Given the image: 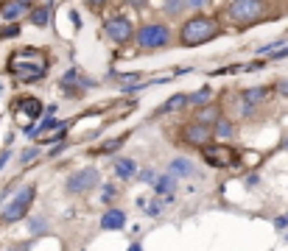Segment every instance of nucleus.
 <instances>
[{
    "label": "nucleus",
    "instance_id": "obj_1",
    "mask_svg": "<svg viewBox=\"0 0 288 251\" xmlns=\"http://www.w3.org/2000/svg\"><path fill=\"white\" fill-rule=\"evenodd\" d=\"M221 34V25H218L216 17H207V14H193L182 22L179 28V45L182 48H199L204 42L216 39Z\"/></svg>",
    "mask_w": 288,
    "mask_h": 251
},
{
    "label": "nucleus",
    "instance_id": "obj_2",
    "mask_svg": "<svg viewBox=\"0 0 288 251\" xmlns=\"http://www.w3.org/2000/svg\"><path fill=\"white\" fill-rule=\"evenodd\" d=\"M269 14L266 0H232L227 6V20H232L235 25H255Z\"/></svg>",
    "mask_w": 288,
    "mask_h": 251
},
{
    "label": "nucleus",
    "instance_id": "obj_3",
    "mask_svg": "<svg viewBox=\"0 0 288 251\" xmlns=\"http://www.w3.org/2000/svg\"><path fill=\"white\" fill-rule=\"evenodd\" d=\"M134 42H137V48H143V50L168 48L171 45V28L165 25V22H146V25L137 28Z\"/></svg>",
    "mask_w": 288,
    "mask_h": 251
},
{
    "label": "nucleus",
    "instance_id": "obj_4",
    "mask_svg": "<svg viewBox=\"0 0 288 251\" xmlns=\"http://www.w3.org/2000/svg\"><path fill=\"white\" fill-rule=\"evenodd\" d=\"M34 198H36L34 184L20 187L14 198L6 201V207H3V212H0V221L3 223H17V221H22V218H28V209H31V204H34Z\"/></svg>",
    "mask_w": 288,
    "mask_h": 251
},
{
    "label": "nucleus",
    "instance_id": "obj_5",
    "mask_svg": "<svg viewBox=\"0 0 288 251\" xmlns=\"http://www.w3.org/2000/svg\"><path fill=\"white\" fill-rule=\"evenodd\" d=\"M202 156H204V162L213 167H235L238 165V151L230 148L227 142H210V145H204Z\"/></svg>",
    "mask_w": 288,
    "mask_h": 251
},
{
    "label": "nucleus",
    "instance_id": "obj_6",
    "mask_svg": "<svg viewBox=\"0 0 288 251\" xmlns=\"http://www.w3.org/2000/svg\"><path fill=\"white\" fill-rule=\"evenodd\" d=\"M104 34L109 42H115V45H126L129 39H134V25L129 17H123V14H115V17H109V20L104 22Z\"/></svg>",
    "mask_w": 288,
    "mask_h": 251
},
{
    "label": "nucleus",
    "instance_id": "obj_7",
    "mask_svg": "<svg viewBox=\"0 0 288 251\" xmlns=\"http://www.w3.org/2000/svg\"><path fill=\"white\" fill-rule=\"evenodd\" d=\"M98 184H101V173L95 167H81V170H76L70 179L64 181L67 193H73V195H84V193H90V190H95Z\"/></svg>",
    "mask_w": 288,
    "mask_h": 251
},
{
    "label": "nucleus",
    "instance_id": "obj_8",
    "mask_svg": "<svg viewBox=\"0 0 288 251\" xmlns=\"http://www.w3.org/2000/svg\"><path fill=\"white\" fill-rule=\"evenodd\" d=\"M213 128L210 126H204V123H185L182 126V139L188 142V145H193V148H204V145H210L213 142Z\"/></svg>",
    "mask_w": 288,
    "mask_h": 251
},
{
    "label": "nucleus",
    "instance_id": "obj_9",
    "mask_svg": "<svg viewBox=\"0 0 288 251\" xmlns=\"http://www.w3.org/2000/svg\"><path fill=\"white\" fill-rule=\"evenodd\" d=\"M126 226V212L123 209H118V207H109L101 215V229L104 232H120Z\"/></svg>",
    "mask_w": 288,
    "mask_h": 251
},
{
    "label": "nucleus",
    "instance_id": "obj_10",
    "mask_svg": "<svg viewBox=\"0 0 288 251\" xmlns=\"http://www.w3.org/2000/svg\"><path fill=\"white\" fill-rule=\"evenodd\" d=\"M28 11H31L28 3H22V0H6L3 8H0V17H3V22H14V20H20V17H25Z\"/></svg>",
    "mask_w": 288,
    "mask_h": 251
},
{
    "label": "nucleus",
    "instance_id": "obj_11",
    "mask_svg": "<svg viewBox=\"0 0 288 251\" xmlns=\"http://www.w3.org/2000/svg\"><path fill=\"white\" fill-rule=\"evenodd\" d=\"M224 118V112H221V106L218 104H207V106H199V112H193V120L196 123H204V126H216L218 120Z\"/></svg>",
    "mask_w": 288,
    "mask_h": 251
},
{
    "label": "nucleus",
    "instance_id": "obj_12",
    "mask_svg": "<svg viewBox=\"0 0 288 251\" xmlns=\"http://www.w3.org/2000/svg\"><path fill=\"white\" fill-rule=\"evenodd\" d=\"M168 173H174L176 179H193V176H196V165H193L188 156H176V159H171Z\"/></svg>",
    "mask_w": 288,
    "mask_h": 251
},
{
    "label": "nucleus",
    "instance_id": "obj_13",
    "mask_svg": "<svg viewBox=\"0 0 288 251\" xmlns=\"http://www.w3.org/2000/svg\"><path fill=\"white\" fill-rule=\"evenodd\" d=\"M137 170H140V167H137V162L129 159V156H118V159H115V176H118L120 181L134 179V176H137Z\"/></svg>",
    "mask_w": 288,
    "mask_h": 251
},
{
    "label": "nucleus",
    "instance_id": "obj_14",
    "mask_svg": "<svg viewBox=\"0 0 288 251\" xmlns=\"http://www.w3.org/2000/svg\"><path fill=\"white\" fill-rule=\"evenodd\" d=\"M190 106V98L185 95V92H176V95H171L165 104L160 106V112L162 115H176V112H185Z\"/></svg>",
    "mask_w": 288,
    "mask_h": 251
},
{
    "label": "nucleus",
    "instance_id": "obj_15",
    "mask_svg": "<svg viewBox=\"0 0 288 251\" xmlns=\"http://www.w3.org/2000/svg\"><path fill=\"white\" fill-rule=\"evenodd\" d=\"M213 134H216L221 142H227V139L238 137V126H235V120H230V118L224 115V118H221L216 126H213Z\"/></svg>",
    "mask_w": 288,
    "mask_h": 251
},
{
    "label": "nucleus",
    "instance_id": "obj_16",
    "mask_svg": "<svg viewBox=\"0 0 288 251\" xmlns=\"http://www.w3.org/2000/svg\"><path fill=\"white\" fill-rule=\"evenodd\" d=\"M174 190H176V176H174V173L157 176V181H154V193L160 195V198H165V195H174Z\"/></svg>",
    "mask_w": 288,
    "mask_h": 251
},
{
    "label": "nucleus",
    "instance_id": "obj_17",
    "mask_svg": "<svg viewBox=\"0 0 288 251\" xmlns=\"http://www.w3.org/2000/svg\"><path fill=\"white\" fill-rule=\"evenodd\" d=\"M269 95V87H246V90H241V101L249 106H258L260 101H266Z\"/></svg>",
    "mask_w": 288,
    "mask_h": 251
},
{
    "label": "nucleus",
    "instance_id": "obj_18",
    "mask_svg": "<svg viewBox=\"0 0 288 251\" xmlns=\"http://www.w3.org/2000/svg\"><path fill=\"white\" fill-rule=\"evenodd\" d=\"M28 22L36 28H45L50 22V3H45V6H36L28 11Z\"/></svg>",
    "mask_w": 288,
    "mask_h": 251
},
{
    "label": "nucleus",
    "instance_id": "obj_19",
    "mask_svg": "<svg viewBox=\"0 0 288 251\" xmlns=\"http://www.w3.org/2000/svg\"><path fill=\"white\" fill-rule=\"evenodd\" d=\"M213 95H216V90L213 87H199L196 92H190V106H207L213 104Z\"/></svg>",
    "mask_w": 288,
    "mask_h": 251
},
{
    "label": "nucleus",
    "instance_id": "obj_20",
    "mask_svg": "<svg viewBox=\"0 0 288 251\" xmlns=\"http://www.w3.org/2000/svg\"><path fill=\"white\" fill-rule=\"evenodd\" d=\"M162 11L168 17H182L188 11V0H162Z\"/></svg>",
    "mask_w": 288,
    "mask_h": 251
},
{
    "label": "nucleus",
    "instance_id": "obj_21",
    "mask_svg": "<svg viewBox=\"0 0 288 251\" xmlns=\"http://www.w3.org/2000/svg\"><path fill=\"white\" fill-rule=\"evenodd\" d=\"M48 218H42V215H34V218H28V232L34 237H42V235H48Z\"/></svg>",
    "mask_w": 288,
    "mask_h": 251
},
{
    "label": "nucleus",
    "instance_id": "obj_22",
    "mask_svg": "<svg viewBox=\"0 0 288 251\" xmlns=\"http://www.w3.org/2000/svg\"><path fill=\"white\" fill-rule=\"evenodd\" d=\"M123 142H126V137H118V139H106L104 145H98V148H95V151H92V156H95V153H112V151H118V148L123 145Z\"/></svg>",
    "mask_w": 288,
    "mask_h": 251
},
{
    "label": "nucleus",
    "instance_id": "obj_23",
    "mask_svg": "<svg viewBox=\"0 0 288 251\" xmlns=\"http://www.w3.org/2000/svg\"><path fill=\"white\" fill-rule=\"evenodd\" d=\"M22 109L28 112V118H31V120H36L39 115H42V104H39L36 98H28V101H22Z\"/></svg>",
    "mask_w": 288,
    "mask_h": 251
},
{
    "label": "nucleus",
    "instance_id": "obj_24",
    "mask_svg": "<svg viewBox=\"0 0 288 251\" xmlns=\"http://www.w3.org/2000/svg\"><path fill=\"white\" fill-rule=\"evenodd\" d=\"M36 156H39V145H25L20 151V165H31Z\"/></svg>",
    "mask_w": 288,
    "mask_h": 251
},
{
    "label": "nucleus",
    "instance_id": "obj_25",
    "mask_svg": "<svg viewBox=\"0 0 288 251\" xmlns=\"http://www.w3.org/2000/svg\"><path fill=\"white\" fill-rule=\"evenodd\" d=\"M137 176H140V181H143V184H151V187H154L157 173L151 170V167H143V170H137Z\"/></svg>",
    "mask_w": 288,
    "mask_h": 251
},
{
    "label": "nucleus",
    "instance_id": "obj_26",
    "mask_svg": "<svg viewBox=\"0 0 288 251\" xmlns=\"http://www.w3.org/2000/svg\"><path fill=\"white\" fill-rule=\"evenodd\" d=\"M207 6H210V0H188V11L193 14H202Z\"/></svg>",
    "mask_w": 288,
    "mask_h": 251
},
{
    "label": "nucleus",
    "instance_id": "obj_27",
    "mask_svg": "<svg viewBox=\"0 0 288 251\" xmlns=\"http://www.w3.org/2000/svg\"><path fill=\"white\" fill-rule=\"evenodd\" d=\"M62 90H64V95H67V98H81V95H84V90L76 87V84H73V87H70V84H62Z\"/></svg>",
    "mask_w": 288,
    "mask_h": 251
},
{
    "label": "nucleus",
    "instance_id": "obj_28",
    "mask_svg": "<svg viewBox=\"0 0 288 251\" xmlns=\"http://www.w3.org/2000/svg\"><path fill=\"white\" fill-rule=\"evenodd\" d=\"M101 201H104V204H112V201H115V187H112V184H106V187H104V193H101Z\"/></svg>",
    "mask_w": 288,
    "mask_h": 251
},
{
    "label": "nucleus",
    "instance_id": "obj_29",
    "mask_svg": "<svg viewBox=\"0 0 288 251\" xmlns=\"http://www.w3.org/2000/svg\"><path fill=\"white\" fill-rule=\"evenodd\" d=\"M20 34V28L17 25H3L0 28V39H6V36H17Z\"/></svg>",
    "mask_w": 288,
    "mask_h": 251
},
{
    "label": "nucleus",
    "instance_id": "obj_30",
    "mask_svg": "<svg viewBox=\"0 0 288 251\" xmlns=\"http://www.w3.org/2000/svg\"><path fill=\"white\" fill-rule=\"evenodd\" d=\"M11 156H14V153H11V148H3V153H0V170L8 165V159H11Z\"/></svg>",
    "mask_w": 288,
    "mask_h": 251
},
{
    "label": "nucleus",
    "instance_id": "obj_31",
    "mask_svg": "<svg viewBox=\"0 0 288 251\" xmlns=\"http://www.w3.org/2000/svg\"><path fill=\"white\" fill-rule=\"evenodd\" d=\"M84 3H87L90 8H104L106 3H109V0H84Z\"/></svg>",
    "mask_w": 288,
    "mask_h": 251
},
{
    "label": "nucleus",
    "instance_id": "obj_32",
    "mask_svg": "<svg viewBox=\"0 0 288 251\" xmlns=\"http://www.w3.org/2000/svg\"><path fill=\"white\" fill-rule=\"evenodd\" d=\"M277 90H280V95H288V78H280V81H277Z\"/></svg>",
    "mask_w": 288,
    "mask_h": 251
},
{
    "label": "nucleus",
    "instance_id": "obj_33",
    "mask_svg": "<svg viewBox=\"0 0 288 251\" xmlns=\"http://www.w3.org/2000/svg\"><path fill=\"white\" fill-rule=\"evenodd\" d=\"M129 6H134V8H146V3L148 0H126Z\"/></svg>",
    "mask_w": 288,
    "mask_h": 251
},
{
    "label": "nucleus",
    "instance_id": "obj_34",
    "mask_svg": "<svg viewBox=\"0 0 288 251\" xmlns=\"http://www.w3.org/2000/svg\"><path fill=\"white\" fill-rule=\"evenodd\" d=\"M274 226H277V229H286V226H288V218H277V221H274Z\"/></svg>",
    "mask_w": 288,
    "mask_h": 251
},
{
    "label": "nucleus",
    "instance_id": "obj_35",
    "mask_svg": "<svg viewBox=\"0 0 288 251\" xmlns=\"http://www.w3.org/2000/svg\"><path fill=\"white\" fill-rule=\"evenodd\" d=\"M129 251H143V246L140 243H132V246H129Z\"/></svg>",
    "mask_w": 288,
    "mask_h": 251
},
{
    "label": "nucleus",
    "instance_id": "obj_36",
    "mask_svg": "<svg viewBox=\"0 0 288 251\" xmlns=\"http://www.w3.org/2000/svg\"><path fill=\"white\" fill-rule=\"evenodd\" d=\"M6 251H28V249H6Z\"/></svg>",
    "mask_w": 288,
    "mask_h": 251
},
{
    "label": "nucleus",
    "instance_id": "obj_37",
    "mask_svg": "<svg viewBox=\"0 0 288 251\" xmlns=\"http://www.w3.org/2000/svg\"><path fill=\"white\" fill-rule=\"evenodd\" d=\"M22 3H28V6H31V0H22Z\"/></svg>",
    "mask_w": 288,
    "mask_h": 251
}]
</instances>
